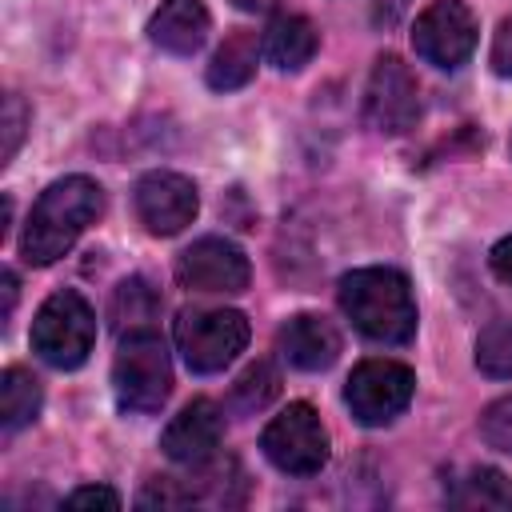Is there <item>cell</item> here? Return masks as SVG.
I'll return each instance as SVG.
<instances>
[{
    "mask_svg": "<svg viewBox=\"0 0 512 512\" xmlns=\"http://www.w3.org/2000/svg\"><path fill=\"white\" fill-rule=\"evenodd\" d=\"M316 48H320V32H316V24H312L308 16H300V12H280V16L268 24L264 40H260V52H264V60H268L276 72H300V68L316 56Z\"/></svg>",
    "mask_w": 512,
    "mask_h": 512,
    "instance_id": "cell-15",
    "label": "cell"
},
{
    "mask_svg": "<svg viewBox=\"0 0 512 512\" xmlns=\"http://www.w3.org/2000/svg\"><path fill=\"white\" fill-rule=\"evenodd\" d=\"M220 436H224V416L212 400L200 396L168 420V428L160 436V448L176 464H204L220 448Z\"/></svg>",
    "mask_w": 512,
    "mask_h": 512,
    "instance_id": "cell-12",
    "label": "cell"
},
{
    "mask_svg": "<svg viewBox=\"0 0 512 512\" xmlns=\"http://www.w3.org/2000/svg\"><path fill=\"white\" fill-rule=\"evenodd\" d=\"M476 368L492 380L512 376V320H492L476 336Z\"/></svg>",
    "mask_w": 512,
    "mask_h": 512,
    "instance_id": "cell-19",
    "label": "cell"
},
{
    "mask_svg": "<svg viewBox=\"0 0 512 512\" xmlns=\"http://www.w3.org/2000/svg\"><path fill=\"white\" fill-rule=\"evenodd\" d=\"M248 344V320L236 308H184L176 316V348L196 376L224 372Z\"/></svg>",
    "mask_w": 512,
    "mask_h": 512,
    "instance_id": "cell-5",
    "label": "cell"
},
{
    "mask_svg": "<svg viewBox=\"0 0 512 512\" xmlns=\"http://www.w3.org/2000/svg\"><path fill=\"white\" fill-rule=\"evenodd\" d=\"M488 64H492V72H496V76L512 80V16H504V20H500V28H496V36H492Z\"/></svg>",
    "mask_w": 512,
    "mask_h": 512,
    "instance_id": "cell-24",
    "label": "cell"
},
{
    "mask_svg": "<svg viewBox=\"0 0 512 512\" xmlns=\"http://www.w3.org/2000/svg\"><path fill=\"white\" fill-rule=\"evenodd\" d=\"M64 504H68V508H100V512H116V508H120V492L108 488V484H84V488H76Z\"/></svg>",
    "mask_w": 512,
    "mask_h": 512,
    "instance_id": "cell-22",
    "label": "cell"
},
{
    "mask_svg": "<svg viewBox=\"0 0 512 512\" xmlns=\"http://www.w3.org/2000/svg\"><path fill=\"white\" fill-rule=\"evenodd\" d=\"M340 308L352 328L376 344H408L416 336L412 284L396 268H352L340 276Z\"/></svg>",
    "mask_w": 512,
    "mask_h": 512,
    "instance_id": "cell-2",
    "label": "cell"
},
{
    "mask_svg": "<svg viewBox=\"0 0 512 512\" xmlns=\"http://www.w3.org/2000/svg\"><path fill=\"white\" fill-rule=\"evenodd\" d=\"M260 452L288 476H316L328 464V428L320 424L312 404L296 400L264 424Z\"/></svg>",
    "mask_w": 512,
    "mask_h": 512,
    "instance_id": "cell-6",
    "label": "cell"
},
{
    "mask_svg": "<svg viewBox=\"0 0 512 512\" xmlns=\"http://www.w3.org/2000/svg\"><path fill=\"white\" fill-rule=\"evenodd\" d=\"M136 216L140 224L152 232V236H176L184 232L196 212H200V196H196V184L180 172H168V168H156V172H144L136 180Z\"/></svg>",
    "mask_w": 512,
    "mask_h": 512,
    "instance_id": "cell-10",
    "label": "cell"
},
{
    "mask_svg": "<svg viewBox=\"0 0 512 512\" xmlns=\"http://www.w3.org/2000/svg\"><path fill=\"white\" fill-rule=\"evenodd\" d=\"M208 28H212V16L200 0H160V8L148 20L152 44L172 56L200 52V44L208 40Z\"/></svg>",
    "mask_w": 512,
    "mask_h": 512,
    "instance_id": "cell-14",
    "label": "cell"
},
{
    "mask_svg": "<svg viewBox=\"0 0 512 512\" xmlns=\"http://www.w3.org/2000/svg\"><path fill=\"white\" fill-rule=\"evenodd\" d=\"M176 280L192 292H244L252 280V268L232 240L200 236L176 256Z\"/></svg>",
    "mask_w": 512,
    "mask_h": 512,
    "instance_id": "cell-11",
    "label": "cell"
},
{
    "mask_svg": "<svg viewBox=\"0 0 512 512\" xmlns=\"http://www.w3.org/2000/svg\"><path fill=\"white\" fill-rule=\"evenodd\" d=\"M480 436L488 440V448L512 452V396H500L484 408L480 416Z\"/></svg>",
    "mask_w": 512,
    "mask_h": 512,
    "instance_id": "cell-21",
    "label": "cell"
},
{
    "mask_svg": "<svg viewBox=\"0 0 512 512\" xmlns=\"http://www.w3.org/2000/svg\"><path fill=\"white\" fill-rule=\"evenodd\" d=\"M40 400H44L40 380L28 368H20V364L4 368V376H0V424H4V432L32 424L40 416Z\"/></svg>",
    "mask_w": 512,
    "mask_h": 512,
    "instance_id": "cell-17",
    "label": "cell"
},
{
    "mask_svg": "<svg viewBox=\"0 0 512 512\" xmlns=\"http://www.w3.org/2000/svg\"><path fill=\"white\" fill-rule=\"evenodd\" d=\"M276 388H280L276 368H272L268 360H256V364L244 368V376L232 384V404H236L240 412H260V408L276 396Z\"/></svg>",
    "mask_w": 512,
    "mask_h": 512,
    "instance_id": "cell-20",
    "label": "cell"
},
{
    "mask_svg": "<svg viewBox=\"0 0 512 512\" xmlns=\"http://www.w3.org/2000/svg\"><path fill=\"white\" fill-rule=\"evenodd\" d=\"M92 344H96V312L76 288H60L36 308L32 352L44 364H52L60 372H72L88 360Z\"/></svg>",
    "mask_w": 512,
    "mask_h": 512,
    "instance_id": "cell-4",
    "label": "cell"
},
{
    "mask_svg": "<svg viewBox=\"0 0 512 512\" xmlns=\"http://www.w3.org/2000/svg\"><path fill=\"white\" fill-rule=\"evenodd\" d=\"M420 116V88L416 76L408 72V64L392 52H384L372 64L368 88H364V120L368 128L384 132V136H400L416 124Z\"/></svg>",
    "mask_w": 512,
    "mask_h": 512,
    "instance_id": "cell-9",
    "label": "cell"
},
{
    "mask_svg": "<svg viewBox=\"0 0 512 512\" xmlns=\"http://www.w3.org/2000/svg\"><path fill=\"white\" fill-rule=\"evenodd\" d=\"M480 40V24L464 0H432L412 24V48L436 68H460Z\"/></svg>",
    "mask_w": 512,
    "mask_h": 512,
    "instance_id": "cell-8",
    "label": "cell"
},
{
    "mask_svg": "<svg viewBox=\"0 0 512 512\" xmlns=\"http://www.w3.org/2000/svg\"><path fill=\"white\" fill-rule=\"evenodd\" d=\"M20 136H24V104H20V96H8L4 100V152H0L4 160L0 164H8L16 156Z\"/></svg>",
    "mask_w": 512,
    "mask_h": 512,
    "instance_id": "cell-23",
    "label": "cell"
},
{
    "mask_svg": "<svg viewBox=\"0 0 512 512\" xmlns=\"http://www.w3.org/2000/svg\"><path fill=\"white\" fill-rule=\"evenodd\" d=\"M236 8H244V12H268L276 0H232Z\"/></svg>",
    "mask_w": 512,
    "mask_h": 512,
    "instance_id": "cell-26",
    "label": "cell"
},
{
    "mask_svg": "<svg viewBox=\"0 0 512 512\" xmlns=\"http://www.w3.org/2000/svg\"><path fill=\"white\" fill-rule=\"evenodd\" d=\"M104 212V188L92 176H60L52 180L28 212L20 232V256L32 268L56 264Z\"/></svg>",
    "mask_w": 512,
    "mask_h": 512,
    "instance_id": "cell-1",
    "label": "cell"
},
{
    "mask_svg": "<svg viewBox=\"0 0 512 512\" xmlns=\"http://www.w3.org/2000/svg\"><path fill=\"white\" fill-rule=\"evenodd\" d=\"M452 504L456 508H496V512H508L512 508V480L500 468H472L460 480V488L452 492Z\"/></svg>",
    "mask_w": 512,
    "mask_h": 512,
    "instance_id": "cell-18",
    "label": "cell"
},
{
    "mask_svg": "<svg viewBox=\"0 0 512 512\" xmlns=\"http://www.w3.org/2000/svg\"><path fill=\"white\" fill-rule=\"evenodd\" d=\"M416 392V372L400 360H360L344 384V404L368 428L392 424Z\"/></svg>",
    "mask_w": 512,
    "mask_h": 512,
    "instance_id": "cell-7",
    "label": "cell"
},
{
    "mask_svg": "<svg viewBox=\"0 0 512 512\" xmlns=\"http://www.w3.org/2000/svg\"><path fill=\"white\" fill-rule=\"evenodd\" d=\"M112 392L116 404L132 416H152L164 408L172 392V360L164 340L152 328H132L120 336L116 360H112Z\"/></svg>",
    "mask_w": 512,
    "mask_h": 512,
    "instance_id": "cell-3",
    "label": "cell"
},
{
    "mask_svg": "<svg viewBox=\"0 0 512 512\" xmlns=\"http://www.w3.org/2000/svg\"><path fill=\"white\" fill-rule=\"evenodd\" d=\"M488 268L496 272V280L512 284V236H504V240L492 244V252H488Z\"/></svg>",
    "mask_w": 512,
    "mask_h": 512,
    "instance_id": "cell-25",
    "label": "cell"
},
{
    "mask_svg": "<svg viewBox=\"0 0 512 512\" xmlns=\"http://www.w3.org/2000/svg\"><path fill=\"white\" fill-rule=\"evenodd\" d=\"M276 344H280L284 360H288L292 368H300V372H324V368H332L336 356H340V332L332 328V320H324V316H316V312L292 316V320L280 328Z\"/></svg>",
    "mask_w": 512,
    "mask_h": 512,
    "instance_id": "cell-13",
    "label": "cell"
},
{
    "mask_svg": "<svg viewBox=\"0 0 512 512\" xmlns=\"http://www.w3.org/2000/svg\"><path fill=\"white\" fill-rule=\"evenodd\" d=\"M256 52H260L256 32L236 28L232 36H224V44L212 52V64H208V88L216 92L244 88L256 76Z\"/></svg>",
    "mask_w": 512,
    "mask_h": 512,
    "instance_id": "cell-16",
    "label": "cell"
}]
</instances>
